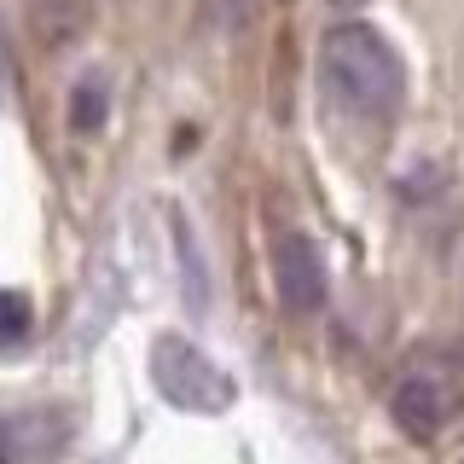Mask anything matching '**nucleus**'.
Listing matches in <instances>:
<instances>
[{
	"label": "nucleus",
	"instance_id": "f257e3e1",
	"mask_svg": "<svg viewBox=\"0 0 464 464\" xmlns=\"http://www.w3.org/2000/svg\"><path fill=\"white\" fill-rule=\"evenodd\" d=\"M319 87L354 116H395L406 76L395 47L372 24H337L319 41Z\"/></svg>",
	"mask_w": 464,
	"mask_h": 464
},
{
	"label": "nucleus",
	"instance_id": "f03ea898",
	"mask_svg": "<svg viewBox=\"0 0 464 464\" xmlns=\"http://www.w3.org/2000/svg\"><path fill=\"white\" fill-rule=\"evenodd\" d=\"M151 383L180 412H227L232 406V377L198 343H186L180 331H163L151 343Z\"/></svg>",
	"mask_w": 464,
	"mask_h": 464
},
{
	"label": "nucleus",
	"instance_id": "7ed1b4c3",
	"mask_svg": "<svg viewBox=\"0 0 464 464\" xmlns=\"http://www.w3.org/2000/svg\"><path fill=\"white\" fill-rule=\"evenodd\" d=\"M464 395V360L459 354H418L412 366L401 372L395 395H389V412L406 435L430 441L435 430L453 418V406Z\"/></svg>",
	"mask_w": 464,
	"mask_h": 464
},
{
	"label": "nucleus",
	"instance_id": "20e7f679",
	"mask_svg": "<svg viewBox=\"0 0 464 464\" xmlns=\"http://www.w3.org/2000/svg\"><path fill=\"white\" fill-rule=\"evenodd\" d=\"M70 447V418L53 406H24L0 418V464H53Z\"/></svg>",
	"mask_w": 464,
	"mask_h": 464
},
{
	"label": "nucleus",
	"instance_id": "39448f33",
	"mask_svg": "<svg viewBox=\"0 0 464 464\" xmlns=\"http://www.w3.org/2000/svg\"><path fill=\"white\" fill-rule=\"evenodd\" d=\"M273 285H279V302L290 314H314L325 302V261H319L314 238L302 232H285L273 244Z\"/></svg>",
	"mask_w": 464,
	"mask_h": 464
},
{
	"label": "nucleus",
	"instance_id": "423d86ee",
	"mask_svg": "<svg viewBox=\"0 0 464 464\" xmlns=\"http://www.w3.org/2000/svg\"><path fill=\"white\" fill-rule=\"evenodd\" d=\"M93 24V0H24V29L41 53L76 47Z\"/></svg>",
	"mask_w": 464,
	"mask_h": 464
},
{
	"label": "nucleus",
	"instance_id": "0eeeda50",
	"mask_svg": "<svg viewBox=\"0 0 464 464\" xmlns=\"http://www.w3.org/2000/svg\"><path fill=\"white\" fill-rule=\"evenodd\" d=\"M105 116H111V87H105L99 70H87L76 82V93H70V128H76V134H99Z\"/></svg>",
	"mask_w": 464,
	"mask_h": 464
},
{
	"label": "nucleus",
	"instance_id": "6e6552de",
	"mask_svg": "<svg viewBox=\"0 0 464 464\" xmlns=\"http://www.w3.org/2000/svg\"><path fill=\"white\" fill-rule=\"evenodd\" d=\"M174 238H180V267H186V308L203 314V302H209V290H203V261H192V238H186L180 215H174Z\"/></svg>",
	"mask_w": 464,
	"mask_h": 464
},
{
	"label": "nucleus",
	"instance_id": "1a4fd4ad",
	"mask_svg": "<svg viewBox=\"0 0 464 464\" xmlns=\"http://www.w3.org/2000/svg\"><path fill=\"white\" fill-rule=\"evenodd\" d=\"M29 319H35V308H29L24 290H0V343H18L29 331Z\"/></svg>",
	"mask_w": 464,
	"mask_h": 464
},
{
	"label": "nucleus",
	"instance_id": "9d476101",
	"mask_svg": "<svg viewBox=\"0 0 464 464\" xmlns=\"http://www.w3.org/2000/svg\"><path fill=\"white\" fill-rule=\"evenodd\" d=\"M203 6H209V24H221V29H238L256 18V0H203Z\"/></svg>",
	"mask_w": 464,
	"mask_h": 464
},
{
	"label": "nucleus",
	"instance_id": "9b49d317",
	"mask_svg": "<svg viewBox=\"0 0 464 464\" xmlns=\"http://www.w3.org/2000/svg\"><path fill=\"white\" fill-rule=\"evenodd\" d=\"M325 6H337V12H354V6H366V0H325Z\"/></svg>",
	"mask_w": 464,
	"mask_h": 464
},
{
	"label": "nucleus",
	"instance_id": "f8f14e48",
	"mask_svg": "<svg viewBox=\"0 0 464 464\" xmlns=\"http://www.w3.org/2000/svg\"><path fill=\"white\" fill-rule=\"evenodd\" d=\"M0 58H6V12H0Z\"/></svg>",
	"mask_w": 464,
	"mask_h": 464
}]
</instances>
